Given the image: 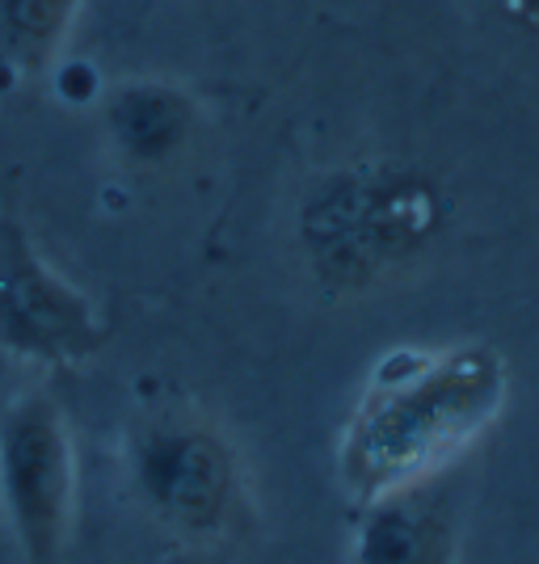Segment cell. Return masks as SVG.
I'll list each match as a JSON object with an SVG mask.
<instances>
[{
  "instance_id": "obj_6",
  "label": "cell",
  "mask_w": 539,
  "mask_h": 564,
  "mask_svg": "<svg viewBox=\"0 0 539 564\" xmlns=\"http://www.w3.org/2000/svg\"><path fill=\"white\" fill-rule=\"evenodd\" d=\"M203 127L198 97L164 76H127L101 97V135L118 165L161 173L177 165Z\"/></svg>"
},
{
  "instance_id": "obj_8",
  "label": "cell",
  "mask_w": 539,
  "mask_h": 564,
  "mask_svg": "<svg viewBox=\"0 0 539 564\" xmlns=\"http://www.w3.org/2000/svg\"><path fill=\"white\" fill-rule=\"evenodd\" d=\"M85 0H0V76L9 85L43 80L68 47Z\"/></svg>"
},
{
  "instance_id": "obj_1",
  "label": "cell",
  "mask_w": 539,
  "mask_h": 564,
  "mask_svg": "<svg viewBox=\"0 0 539 564\" xmlns=\"http://www.w3.org/2000/svg\"><path fill=\"white\" fill-rule=\"evenodd\" d=\"M510 397V367L489 341L384 354L337 438V480L363 506L413 489L481 443Z\"/></svg>"
},
{
  "instance_id": "obj_9",
  "label": "cell",
  "mask_w": 539,
  "mask_h": 564,
  "mask_svg": "<svg viewBox=\"0 0 539 564\" xmlns=\"http://www.w3.org/2000/svg\"><path fill=\"white\" fill-rule=\"evenodd\" d=\"M502 9L506 22L522 25V30H539V0H493Z\"/></svg>"
},
{
  "instance_id": "obj_4",
  "label": "cell",
  "mask_w": 539,
  "mask_h": 564,
  "mask_svg": "<svg viewBox=\"0 0 539 564\" xmlns=\"http://www.w3.org/2000/svg\"><path fill=\"white\" fill-rule=\"evenodd\" d=\"M0 518L25 564L64 561L76 527V447L47 392H22L0 413Z\"/></svg>"
},
{
  "instance_id": "obj_3",
  "label": "cell",
  "mask_w": 539,
  "mask_h": 564,
  "mask_svg": "<svg viewBox=\"0 0 539 564\" xmlns=\"http://www.w3.org/2000/svg\"><path fill=\"white\" fill-rule=\"evenodd\" d=\"M122 471L143 518L182 547H228L254 522L245 455L233 434L194 404L157 409L131 425Z\"/></svg>"
},
{
  "instance_id": "obj_7",
  "label": "cell",
  "mask_w": 539,
  "mask_h": 564,
  "mask_svg": "<svg viewBox=\"0 0 539 564\" xmlns=\"http://www.w3.org/2000/svg\"><path fill=\"white\" fill-rule=\"evenodd\" d=\"M351 564H460V522L434 480L363 501Z\"/></svg>"
},
{
  "instance_id": "obj_2",
  "label": "cell",
  "mask_w": 539,
  "mask_h": 564,
  "mask_svg": "<svg viewBox=\"0 0 539 564\" xmlns=\"http://www.w3.org/2000/svg\"><path fill=\"white\" fill-rule=\"evenodd\" d=\"M443 186L397 156H363L321 173L300 198L295 245L328 295H371L418 270L446 232Z\"/></svg>"
},
{
  "instance_id": "obj_5",
  "label": "cell",
  "mask_w": 539,
  "mask_h": 564,
  "mask_svg": "<svg viewBox=\"0 0 539 564\" xmlns=\"http://www.w3.org/2000/svg\"><path fill=\"white\" fill-rule=\"evenodd\" d=\"M106 341L97 304L34 245L18 219H0V350L30 367L68 371Z\"/></svg>"
}]
</instances>
